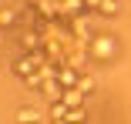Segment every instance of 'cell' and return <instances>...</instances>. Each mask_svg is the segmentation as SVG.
I'll return each instance as SVG.
<instances>
[{
    "instance_id": "cell-2",
    "label": "cell",
    "mask_w": 131,
    "mask_h": 124,
    "mask_svg": "<svg viewBox=\"0 0 131 124\" xmlns=\"http://www.w3.org/2000/svg\"><path fill=\"white\" fill-rule=\"evenodd\" d=\"M88 121V114H84V107H74L71 114H67V124H84Z\"/></svg>"
},
{
    "instance_id": "cell-4",
    "label": "cell",
    "mask_w": 131,
    "mask_h": 124,
    "mask_svg": "<svg viewBox=\"0 0 131 124\" xmlns=\"http://www.w3.org/2000/svg\"><path fill=\"white\" fill-rule=\"evenodd\" d=\"M50 124H67V121H61V117H54V121H50Z\"/></svg>"
},
{
    "instance_id": "cell-1",
    "label": "cell",
    "mask_w": 131,
    "mask_h": 124,
    "mask_svg": "<svg viewBox=\"0 0 131 124\" xmlns=\"http://www.w3.org/2000/svg\"><path fill=\"white\" fill-rule=\"evenodd\" d=\"M14 121H17V124H40V111H34V107H20V111L14 114Z\"/></svg>"
},
{
    "instance_id": "cell-3",
    "label": "cell",
    "mask_w": 131,
    "mask_h": 124,
    "mask_svg": "<svg viewBox=\"0 0 131 124\" xmlns=\"http://www.w3.org/2000/svg\"><path fill=\"white\" fill-rule=\"evenodd\" d=\"M0 23H14V14L10 10H0Z\"/></svg>"
}]
</instances>
